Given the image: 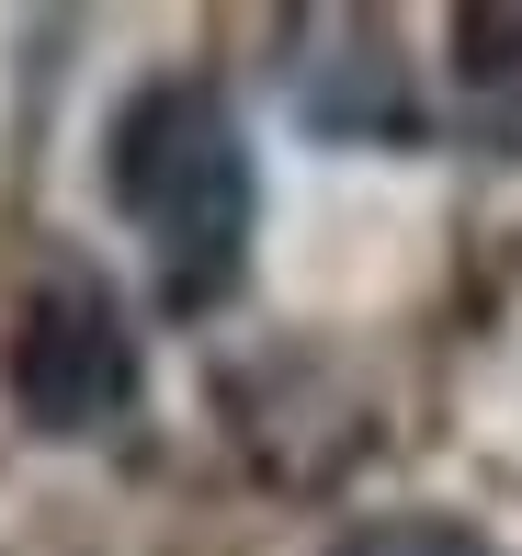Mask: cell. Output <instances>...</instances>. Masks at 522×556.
<instances>
[{"instance_id": "2", "label": "cell", "mask_w": 522, "mask_h": 556, "mask_svg": "<svg viewBox=\"0 0 522 556\" xmlns=\"http://www.w3.org/2000/svg\"><path fill=\"white\" fill-rule=\"evenodd\" d=\"M137 387H148V352H137L126 295L91 262H46L23 285L12 330H0V397H12V420L46 432V443H80V432H114L137 409Z\"/></svg>"}, {"instance_id": "5", "label": "cell", "mask_w": 522, "mask_h": 556, "mask_svg": "<svg viewBox=\"0 0 522 556\" xmlns=\"http://www.w3.org/2000/svg\"><path fill=\"white\" fill-rule=\"evenodd\" d=\"M318 556H500L478 534V522H455V511H375V522H353V534H330Z\"/></svg>"}, {"instance_id": "4", "label": "cell", "mask_w": 522, "mask_h": 556, "mask_svg": "<svg viewBox=\"0 0 522 556\" xmlns=\"http://www.w3.org/2000/svg\"><path fill=\"white\" fill-rule=\"evenodd\" d=\"M455 80L488 103V125H522V12H466L455 23Z\"/></svg>"}, {"instance_id": "3", "label": "cell", "mask_w": 522, "mask_h": 556, "mask_svg": "<svg viewBox=\"0 0 522 556\" xmlns=\"http://www.w3.org/2000/svg\"><path fill=\"white\" fill-rule=\"evenodd\" d=\"M341 58H295V125L318 137H420V91H409V58L386 46V23H330Z\"/></svg>"}, {"instance_id": "1", "label": "cell", "mask_w": 522, "mask_h": 556, "mask_svg": "<svg viewBox=\"0 0 522 556\" xmlns=\"http://www.w3.org/2000/svg\"><path fill=\"white\" fill-rule=\"evenodd\" d=\"M103 205L148 239L160 307H216L239 295L262 239V148L216 80H148L103 125Z\"/></svg>"}]
</instances>
